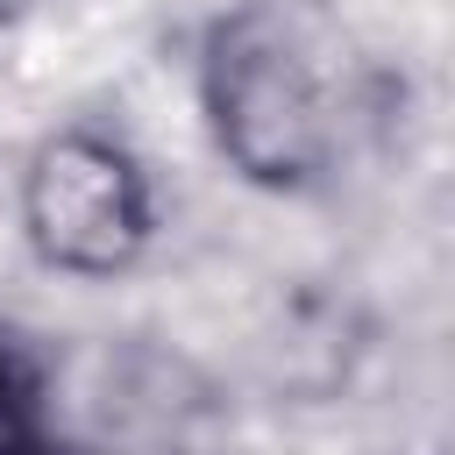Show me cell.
<instances>
[{"label": "cell", "instance_id": "6da1fadb", "mask_svg": "<svg viewBox=\"0 0 455 455\" xmlns=\"http://www.w3.org/2000/svg\"><path fill=\"white\" fill-rule=\"evenodd\" d=\"M206 107L249 178L306 185L348 142L363 57L320 0H249L206 43Z\"/></svg>", "mask_w": 455, "mask_h": 455}, {"label": "cell", "instance_id": "3957f363", "mask_svg": "<svg viewBox=\"0 0 455 455\" xmlns=\"http://www.w3.org/2000/svg\"><path fill=\"white\" fill-rule=\"evenodd\" d=\"M0 455H50L43 434V384L36 370L0 341Z\"/></svg>", "mask_w": 455, "mask_h": 455}, {"label": "cell", "instance_id": "7a4b0ae2", "mask_svg": "<svg viewBox=\"0 0 455 455\" xmlns=\"http://www.w3.org/2000/svg\"><path fill=\"white\" fill-rule=\"evenodd\" d=\"M28 235L64 270H114L149 235L142 178L121 149L92 135H64L28 171Z\"/></svg>", "mask_w": 455, "mask_h": 455}]
</instances>
